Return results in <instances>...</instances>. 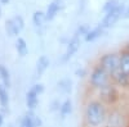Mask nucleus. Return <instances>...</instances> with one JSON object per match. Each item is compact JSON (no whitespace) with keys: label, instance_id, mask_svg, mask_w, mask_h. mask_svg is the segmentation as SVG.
I'll return each mask as SVG.
<instances>
[{"label":"nucleus","instance_id":"1","mask_svg":"<svg viewBox=\"0 0 129 127\" xmlns=\"http://www.w3.org/2000/svg\"><path fill=\"white\" fill-rule=\"evenodd\" d=\"M107 108L103 101L92 100L87 104L84 110V119L89 127H101L107 121Z\"/></svg>","mask_w":129,"mask_h":127},{"label":"nucleus","instance_id":"2","mask_svg":"<svg viewBox=\"0 0 129 127\" xmlns=\"http://www.w3.org/2000/svg\"><path fill=\"white\" fill-rule=\"evenodd\" d=\"M89 83L92 85V87H94L97 90H102L107 86V85L111 83V75L103 67H101L98 64L93 68V71L90 73Z\"/></svg>","mask_w":129,"mask_h":127},{"label":"nucleus","instance_id":"3","mask_svg":"<svg viewBox=\"0 0 129 127\" xmlns=\"http://www.w3.org/2000/svg\"><path fill=\"white\" fill-rule=\"evenodd\" d=\"M100 66L112 75L120 68V54L117 53H106L100 58Z\"/></svg>","mask_w":129,"mask_h":127},{"label":"nucleus","instance_id":"4","mask_svg":"<svg viewBox=\"0 0 129 127\" xmlns=\"http://www.w3.org/2000/svg\"><path fill=\"white\" fill-rule=\"evenodd\" d=\"M124 8H125V7H124L123 4H119L116 8H114V9L109 10V12L106 13L105 18L102 19V23H101V26H102L103 28H109V27L114 26V25L117 22V21H119V19L123 17Z\"/></svg>","mask_w":129,"mask_h":127},{"label":"nucleus","instance_id":"5","mask_svg":"<svg viewBox=\"0 0 129 127\" xmlns=\"http://www.w3.org/2000/svg\"><path fill=\"white\" fill-rule=\"evenodd\" d=\"M126 121L125 115L117 109H114L109 113L106 121V127H125Z\"/></svg>","mask_w":129,"mask_h":127},{"label":"nucleus","instance_id":"6","mask_svg":"<svg viewBox=\"0 0 129 127\" xmlns=\"http://www.w3.org/2000/svg\"><path fill=\"white\" fill-rule=\"evenodd\" d=\"M5 25H7L5 28H7L8 35H10V36H16V35H18L21 31H22L25 23H23L22 17H14V18H12V19L7 21V23H5Z\"/></svg>","mask_w":129,"mask_h":127},{"label":"nucleus","instance_id":"7","mask_svg":"<svg viewBox=\"0 0 129 127\" xmlns=\"http://www.w3.org/2000/svg\"><path fill=\"white\" fill-rule=\"evenodd\" d=\"M100 95H101V99L106 103H111L114 104L117 100V90L115 87V85L110 83L102 90H100Z\"/></svg>","mask_w":129,"mask_h":127},{"label":"nucleus","instance_id":"8","mask_svg":"<svg viewBox=\"0 0 129 127\" xmlns=\"http://www.w3.org/2000/svg\"><path fill=\"white\" fill-rule=\"evenodd\" d=\"M111 81L115 85H117V86L126 87V86H129V75H126L125 72H123L119 68L115 73H112V75H111Z\"/></svg>","mask_w":129,"mask_h":127},{"label":"nucleus","instance_id":"9","mask_svg":"<svg viewBox=\"0 0 129 127\" xmlns=\"http://www.w3.org/2000/svg\"><path fill=\"white\" fill-rule=\"evenodd\" d=\"M79 46H80V40H79V35L78 34H75L74 35V37L70 40V42H69V45H67V49H66V53H64V55H63V60H67V59H70L75 53L78 51V49H79Z\"/></svg>","mask_w":129,"mask_h":127},{"label":"nucleus","instance_id":"10","mask_svg":"<svg viewBox=\"0 0 129 127\" xmlns=\"http://www.w3.org/2000/svg\"><path fill=\"white\" fill-rule=\"evenodd\" d=\"M40 124H41V121L32 112L26 113L22 121H21V127H39Z\"/></svg>","mask_w":129,"mask_h":127},{"label":"nucleus","instance_id":"11","mask_svg":"<svg viewBox=\"0 0 129 127\" xmlns=\"http://www.w3.org/2000/svg\"><path fill=\"white\" fill-rule=\"evenodd\" d=\"M38 96H39V94L35 92L32 89L30 91H27V94H26V105H27V108L30 110H34L36 108L38 101H39V98Z\"/></svg>","mask_w":129,"mask_h":127},{"label":"nucleus","instance_id":"12","mask_svg":"<svg viewBox=\"0 0 129 127\" xmlns=\"http://www.w3.org/2000/svg\"><path fill=\"white\" fill-rule=\"evenodd\" d=\"M61 4H62L61 0H53V2L49 4L48 10H47V14H45L47 19H53L56 17V14L58 13V10L61 9Z\"/></svg>","mask_w":129,"mask_h":127},{"label":"nucleus","instance_id":"13","mask_svg":"<svg viewBox=\"0 0 129 127\" xmlns=\"http://www.w3.org/2000/svg\"><path fill=\"white\" fill-rule=\"evenodd\" d=\"M48 67H49V59H48L45 55L39 57V59H38V62H36V72H38V75H39V76L43 75V73L47 71Z\"/></svg>","mask_w":129,"mask_h":127},{"label":"nucleus","instance_id":"14","mask_svg":"<svg viewBox=\"0 0 129 127\" xmlns=\"http://www.w3.org/2000/svg\"><path fill=\"white\" fill-rule=\"evenodd\" d=\"M102 32H103V27L100 25L98 27H95V28H93V30H89L88 31V34L85 35V41H94L95 39H98L101 35H102Z\"/></svg>","mask_w":129,"mask_h":127},{"label":"nucleus","instance_id":"15","mask_svg":"<svg viewBox=\"0 0 129 127\" xmlns=\"http://www.w3.org/2000/svg\"><path fill=\"white\" fill-rule=\"evenodd\" d=\"M120 69L129 75V50H124L120 54Z\"/></svg>","mask_w":129,"mask_h":127},{"label":"nucleus","instance_id":"16","mask_svg":"<svg viewBox=\"0 0 129 127\" xmlns=\"http://www.w3.org/2000/svg\"><path fill=\"white\" fill-rule=\"evenodd\" d=\"M16 49L18 51V54L21 57H25L27 54V51H28V48H27V44H26V41L22 39V37H18L17 42H16Z\"/></svg>","mask_w":129,"mask_h":127},{"label":"nucleus","instance_id":"17","mask_svg":"<svg viewBox=\"0 0 129 127\" xmlns=\"http://www.w3.org/2000/svg\"><path fill=\"white\" fill-rule=\"evenodd\" d=\"M0 78L3 81V86L9 87L10 86V76H9V71L5 68V66L0 64Z\"/></svg>","mask_w":129,"mask_h":127},{"label":"nucleus","instance_id":"18","mask_svg":"<svg viewBox=\"0 0 129 127\" xmlns=\"http://www.w3.org/2000/svg\"><path fill=\"white\" fill-rule=\"evenodd\" d=\"M59 112H61V115L62 117H66V115H69L71 112H72V104H71V100H64L61 107H59Z\"/></svg>","mask_w":129,"mask_h":127},{"label":"nucleus","instance_id":"19","mask_svg":"<svg viewBox=\"0 0 129 127\" xmlns=\"http://www.w3.org/2000/svg\"><path fill=\"white\" fill-rule=\"evenodd\" d=\"M9 104V95L5 86H0V105L3 108H7Z\"/></svg>","mask_w":129,"mask_h":127},{"label":"nucleus","instance_id":"20","mask_svg":"<svg viewBox=\"0 0 129 127\" xmlns=\"http://www.w3.org/2000/svg\"><path fill=\"white\" fill-rule=\"evenodd\" d=\"M47 19V17H45V14L43 13V12H35L34 13V16H32V22H34V25L35 26H41L43 23H44V21Z\"/></svg>","mask_w":129,"mask_h":127},{"label":"nucleus","instance_id":"21","mask_svg":"<svg viewBox=\"0 0 129 127\" xmlns=\"http://www.w3.org/2000/svg\"><path fill=\"white\" fill-rule=\"evenodd\" d=\"M117 5H119V2H117V0H107L106 4H105V7H103V10L107 13L109 10H111V9L116 8Z\"/></svg>","mask_w":129,"mask_h":127},{"label":"nucleus","instance_id":"22","mask_svg":"<svg viewBox=\"0 0 129 127\" xmlns=\"http://www.w3.org/2000/svg\"><path fill=\"white\" fill-rule=\"evenodd\" d=\"M31 89L34 90L35 92H38V94H41L43 91H44V87H43V85H40V83H38V85H34V86H32Z\"/></svg>","mask_w":129,"mask_h":127},{"label":"nucleus","instance_id":"23","mask_svg":"<svg viewBox=\"0 0 129 127\" xmlns=\"http://www.w3.org/2000/svg\"><path fill=\"white\" fill-rule=\"evenodd\" d=\"M123 18H129V7L124 8V12H123Z\"/></svg>","mask_w":129,"mask_h":127},{"label":"nucleus","instance_id":"24","mask_svg":"<svg viewBox=\"0 0 129 127\" xmlns=\"http://www.w3.org/2000/svg\"><path fill=\"white\" fill-rule=\"evenodd\" d=\"M3 121H4V119H3V115H2V114H0V127H2V126H3Z\"/></svg>","mask_w":129,"mask_h":127},{"label":"nucleus","instance_id":"25","mask_svg":"<svg viewBox=\"0 0 129 127\" xmlns=\"http://www.w3.org/2000/svg\"><path fill=\"white\" fill-rule=\"evenodd\" d=\"M9 0H0V3H3V4H8Z\"/></svg>","mask_w":129,"mask_h":127}]
</instances>
